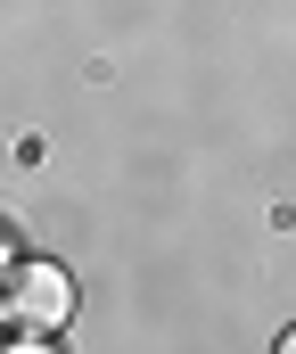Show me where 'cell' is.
Instances as JSON below:
<instances>
[{
    "label": "cell",
    "instance_id": "cell-1",
    "mask_svg": "<svg viewBox=\"0 0 296 354\" xmlns=\"http://www.w3.org/2000/svg\"><path fill=\"white\" fill-rule=\"evenodd\" d=\"M0 322L17 330V338H58L66 322H75V272L66 264H8L0 280Z\"/></svg>",
    "mask_w": 296,
    "mask_h": 354
},
{
    "label": "cell",
    "instance_id": "cell-2",
    "mask_svg": "<svg viewBox=\"0 0 296 354\" xmlns=\"http://www.w3.org/2000/svg\"><path fill=\"white\" fill-rule=\"evenodd\" d=\"M0 354H58V346H50V338H17V330H8V338H0Z\"/></svg>",
    "mask_w": 296,
    "mask_h": 354
},
{
    "label": "cell",
    "instance_id": "cell-3",
    "mask_svg": "<svg viewBox=\"0 0 296 354\" xmlns=\"http://www.w3.org/2000/svg\"><path fill=\"white\" fill-rule=\"evenodd\" d=\"M8 264H17V248H8V231H0V280H8Z\"/></svg>",
    "mask_w": 296,
    "mask_h": 354
},
{
    "label": "cell",
    "instance_id": "cell-4",
    "mask_svg": "<svg viewBox=\"0 0 296 354\" xmlns=\"http://www.w3.org/2000/svg\"><path fill=\"white\" fill-rule=\"evenodd\" d=\"M272 354H296V330H280V346H272Z\"/></svg>",
    "mask_w": 296,
    "mask_h": 354
},
{
    "label": "cell",
    "instance_id": "cell-5",
    "mask_svg": "<svg viewBox=\"0 0 296 354\" xmlns=\"http://www.w3.org/2000/svg\"><path fill=\"white\" fill-rule=\"evenodd\" d=\"M0 338H8V322H0Z\"/></svg>",
    "mask_w": 296,
    "mask_h": 354
}]
</instances>
